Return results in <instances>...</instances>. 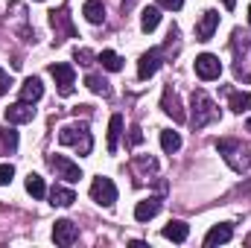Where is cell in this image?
<instances>
[{"instance_id":"cell-24","label":"cell","mask_w":251,"mask_h":248,"mask_svg":"<svg viewBox=\"0 0 251 248\" xmlns=\"http://www.w3.org/2000/svg\"><path fill=\"white\" fill-rule=\"evenodd\" d=\"M85 85H88V91L97 94V97H111V88H108V82H105L100 73H88V76H85Z\"/></svg>"},{"instance_id":"cell-4","label":"cell","mask_w":251,"mask_h":248,"mask_svg":"<svg viewBox=\"0 0 251 248\" xmlns=\"http://www.w3.org/2000/svg\"><path fill=\"white\" fill-rule=\"evenodd\" d=\"M231 47H234V76L243 82H251V35L234 32Z\"/></svg>"},{"instance_id":"cell-5","label":"cell","mask_w":251,"mask_h":248,"mask_svg":"<svg viewBox=\"0 0 251 248\" xmlns=\"http://www.w3.org/2000/svg\"><path fill=\"white\" fill-rule=\"evenodd\" d=\"M47 164H50V170L56 173V178H64L67 184H76V181L82 178L79 164H73L67 155H50V158H47Z\"/></svg>"},{"instance_id":"cell-12","label":"cell","mask_w":251,"mask_h":248,"mask_svg":"<svg viewBox=\"0 0 251 248\" xmlns=\"http://www.w3.org/2000/svg\"><path fill=\"white\" fill-rule=\"evenodd\" d=\"M161 108H164V114L173 117L176 123H184V120H187V114H184V108H181V99H178V94L173 91V85L164 88V94H161Z\"/></svg>"},{"instance_id":"cell-36","label":"cell","mask_w":251,"mask_h":248,"mask_svg":"<svg viewBox=\"0 0 251 248\" xmlns=\"http://www.w3.org/2000/svg\"><path fill=\"white\" fill-rule=\"evenodd\" d=\"M246 131H251V117H249V120H246Z\"/></svg>"},{"instance_id":"cell-11","label":"cell","mask_w":251,"mask_h":248,"mask_svg":"<svg viewBox=\"0 0 251 248\" xmlns=\"http://www.w3.org/2000/svg\"><path fill=\"white\" fill-rule=\"evenodd\" d=\"M219 29V12L216 9H207L201 12V18L196 21V41H210Z\"/></svg>"},{"instance_id":"cell-8","label":"cell","mask_w":251,"mask_h":248,"mask_svg":"<svg viewBox=\"0 0 251 248\" xmlns=\"http://www.w3.org/2000/svg\"><path fill=\"white\" fill-rule=\"evenodd\" d=\"M50 26H53V32H56V38H53V44H56V47L64 44L67 38H73V35H76V29H73V24H70L67 9H53V12H50Z\"/></svg>"},{"instance_id":"cell-23","label":"cell","mask_w":251,"mask_h":248,"mask_svg":"<svg viewBox=\"0 0 251 248\" xmlns=\"http://www.w3.org/2000/svg\"><path fill=\"white\" fill-rule=\"evenodd\" d=\"M158 24H161V6H149V9H143L140 29H143V32H155Z\"/></svg>"},{"instance_id":"cell-13","label":"cell","mask_w":251,"mask_h":248,"mask_svg":"<svg viewBox=\"0 0 251 248\" xmlns=\"http://www.w3.org/2000/svg\"><path fill=\"white\" fill-rule=\"evenodd\" d=\"M76 240H79V228L70 219H56V225H53V243L67 248V246H73Z\"/></svg>"},{"instance_id":"cell-31","label":"cell","mask_w":251,"mask_h":248,"mask_svg":"<svg viewBox=\"0 0 251 248\" xmlns=\"http://www.w3.org/2000/svg\"><path fill=\"white\" fill-rule=\"evenodd\" d=\"M12 178H15V167L12 164H0V187L12 184Z\"/></svg>"},{"instance_id":"cell-28","label":"cell","mask_w":251,"mask_h":248,"mask_svg":"<svg viewBox=\"0 0 251 248\" xmlns=\"http://www.w3.org/2000/svg\"><path fill=\"white\" fill-rule=\"evenodd\" d=\"M131 164H134V170H140V173H146V175H149V173H158V161L149 158V155H137Z\"/></svg>"},{"instance_id":"cell-15","label":"cell","mask_w":251,"mask_h":248,"mask_svg":"<svg viewBox=\"0 0 251 248\" xmlns=\"http://www.w3.org/2000/svg\"><path fill=\"white\" fill-rule=\"evenodd\" d=\"M234 237V225L231 222H219V225H213L207 234H204V246H222V243H228Z\"/></svg>"},{"instance_id":"cell-26","label":"cell","mask_w":251,"mask_h":248,"mask_svg":"<svg viewBox=\"0 0 251 248\" xmlns=\"http://www.w3.org/2000/svg\"><path fill=\"white\" fill-rule=\"evenodd\" d=\"M97 62L102 64L108 73H120V70H123V59H120L114 50H102V53L97 56Z\"/></svg>"},{"instance_id":"cell-38","label":"cell","mask_w":251,"mask_h":248,"mask_svg":"<svg viewBox=\"0 0 251 248\" xmlns=\"http://www.w3.org/2000/svg\"><path fill=\"white\" fill-rule=\"evenodd\" d=\"M249 243H251V237H249Z\"/></svg>"},{"instance_id":"cell-33","label":"cell","mask_w":251,"mask_h":248,"mask_svg":"<svg viewBox=\"0 0 251 248\" xmlns=\"http://www.w3.org/2000/svg\"><path fill=\"white\" fill-rule=\"evenodd\" d=\"M158 6L161 9H170V12H178L184 6V0H158Z\"/></svg>"},{"instance_id":"cell-27","label":"cell","mask_w":251,"mask_h":248,"mask_svg":"<svg viewBox=\"0 0 251 248\" xmlns=\"http://www.w3.org/2000/svg\"><path fill=\"white\" fill-rule=\"evenodd\" d=\"M26 193H29L32 198H44V196H47L44 178H41L38 173H29V175H26Z\"/></svg>"},{"instance_id":"cell-21","label":"cell","mask_w":251,"mask_h":248,"mask_svg":"<svg viewBox=\"0 0 251 248\" xmlns=\"http://www.w3.org/2000/svg\"><path fill=\"white\" fill-rule=\"evenodd\" d=\"M47 196H50V204H53V207H70V204L76 201V193H73L70 187H62V184H56Z\"/></svg>"},{"instance_id":"cell-7","label":"cell","mask_w":251,"mask_h":248,"mask_svg":"<svg viewBox=\"0 0 251 248\" xmlns=\"http://www.w3.org/2000/svg\"><path fill=\"white\" fill-rule=\"evenodd\" d=\"M91 198H94L97 204H102V207H111V204L117 201V184H114L111 178H105V175L94 178V181H91Z\"/></svg>"},{"instance_id":"cell-1","label":"cell","mask_w":251,"mask_h":248,"mask_svg":"<svg viewBox=\"0 0 251 248\" xmlns=\"http://www.w3.org/2000/svg\"><path fill=\"white\" fill-rule=\"evenodd\" d=\"M219 117H222V114H219L216 102H213L201 88H196L193 97H190V123H193V128H204V125L216 123Z\"/></svg>"},{"instance_id":"cell-14","label":"cell","mask_w":251,"mask_h":248,"mask_svg":"<svg viewBox=\"0 0 251 248\" xmlns=\"http://www.w3.org/2000/svg\"><path fill=\"white\" fill-rule=\"evenodd\" d=\"M32 117H35V108H32V102H24V99H18L15 105H9V108H6V123H9V125L32 123Z\"/></svg>"},{"instance_id":"cell-2","label":"cell","mask_w":251,"mask_h":248,"mask_svg":"<svg viewBox=\"0 0 251 248\" xmlns=\"http://www.w3.org/2000/svg\"><path fill=\"white\" fill-rule=\"evenodd\" d=\"M216 149L234 173H251V149H246L240 140L222 137V140H216Z\"/></svg>"},{"instance_id":"cell-19","label":"cell","mask_w":251,"mask_h":248,"mask_svg":"<svg viewBox=\"0 0 251 248\" xmlns=\"http://www.w3.org/2000/svg\"><path fill=\"white\" fill-rule=\"evenodd\" d=\"M167 240H173V243H184L190 237V225L187 222H181V219H173V222H167L164 225V231H161Z\"/></svg>"},{"instance_id":"cell-29","label":"cell","mask_w":251,"mask_h":248,"mask_svg":"<svg viewBox=\"0 0 251 248\" xmlns=\"http://www.w3.org/2000/svg\"><path fill=\"white\" fill-rule=\"evenodd\" d=\"M0 140H3V149H6L9 155L18 149V131H12V128H3V131H0Z\"/></svg>"},{"instance_id":"cell-22","label":"cell","mask_w":251,"mask_h":248,"mask_svg":"<svg viewBox=\"0 0 251 248\" xmlns=\"http://www.w3.org/2000/svg\"><path fill=\"white\" fill-rule=\"evenodd\" d=\"M120 134H123V117L111 114V120H108V152L111 155H117V149H120Z\"/></svg>"},{"instance_id":"cell-3","label":"cell","mask_w":251,"mask_h":248,"mask_svg":"<svg viewBox=\"0 0 251 248\" xmlns=\"http://www.w3.org/2000/svg\"><path fill=\"white\" fill-rule=\"evenodd\" d=\"M59 143L62 146H73L79 155H91L94 149V137L88 131V123H67L59 128Z\"/></svg>"},{"instance_id":"cell-10","label":"cell","mask_w":251,"mask_h":248,"mask_svg":"<svg viewBox=\"0 0 251 248\" xmlns=\"http://www.w3.org/2000/svg\"><path fill=\"white\" fill-rule=\"evenodd\" d=\"M50 76L56 79V85H59V94H62V97H70V94H73L76 73H73V67H70V64H64V62L50 64Z\"/></svg>"},{"instance_id":"cell-17","label":"cell","mask_w":251,"mask_h":248,"mask_svg":"<svg viewBox=\"0 0 251 248\" xmlns=\"http://www.w3.org/2000/svg\"><path fill=\"white\" fill-rule=\"evenodd\" d=\"M161 213V198H143V201H137V207H134V219L137 222H149V219H155Z\"/></svg>"},{"instance_id":"cell-16","label":"cell","mask_w":251,"mask_h":248,"mask_svg":"<svg viewBox=\"0 0 251 248\" xmlns=\"http://www.w3.org/2000/svg\"><path fill=\"white\" fill-rule=\"evenodd\" d=\"M41 97H44L41 79H38V76H26L24 85H21V99H24V102H38Z\"/></svg>"},{"instance_id":"cell-37","label":"cell","mask_w":251,"mask_h":248,"mask_svg":"<svg viewBox=\"0 0 251 248\" xmlns=\"http://www.w3.org/2000/svg\"><path fill=\"white\" fill-rule=\"evenodd\" d=\"M249 24H251V6H249Z\"/></svg>"},{"instance_id":"cell-9","label":"cell","mask_w":251,"mask_h":248,"mask_svg":"<svg viewBox=\"0 0 251 248\" xmlns=\"http://www.w3.org/2000/svg\"><path fill=\"white\" fill-rule=\"evenodd\" d=\"M196 76L204 79V82L219 79V76H222V62H219V56H213V53H201V56H196Z\"/></svg>"},{"instance_id":"cell-20","label":"cell","mask_w":251,"mask_h":248,"mask_svg":"<svg viewBox=\"0 0 251 248\" xmlns=\"http://www.w3.org/2000/svg\"><path fill=\"white\" fill-rule=\"evenodd\" d=\"M82 15H85V21H88V24L100 26V24L105 21V6H102V0H85Z\"/></svg>"},{"instance_id":"cell-25","label":"cell","mask_w":251,"mask_h":248,"mask_svg":"<svg viewBox=\"0 0 251 248\" xmlns=\"http://www.w3.org/2000/svg\"><path fill=\"white\" fill-rule=\"evenodd\" d=\"M161 149H164L167 155L178 152V149H181V134L173 131V128H164V131H161Z\"/></svg>"},{"instance_id":"cell-32","label":"cell","mask_w":251,"mask_h":248,"mask_svg":"<svg viewBox=\"0 0 251 248\" xmlns=\"http://www.w3.org/2000/svg\"><path fill=\"white\" fill-rule=\"evenodd\" d=\"M128 143H131V146H140V143H143V131H140V125H131V128H128Z\"/></svg>"},{"instance_id":"cell-6","label":"cell","mask_w":251,"mask_h":248,"mask_svg":"<svg viewBox=\"0 0 251 248\" xmlns=\"http://www.w3.org/2000/svg\"><path fill=\"white\" fill-rule=\"evenodd\" d=\"M167 59V53H164V47H152V50H146L143 56H140V62H137V79H152L158 70H161V64Z\"/></svg>"},{"instance_id":"cell-18","label":"cell","mask_w":251,"mask_h":248,"mask_svg":"<svg viewBox=\"0 0 251 248\" xmlns=\"http://www.w3.org/2000/svg\"><path fill=\"white\" fill-rule=\"evenodd\" d=\"M228 108H231L234 114L251 111V91H231V88H228Z\"/></svg>"},{"instance_id":"cell-30","label":"cell","mask_w":251,"mask_h":248,"mask_svg":"<svg viewBox=\"0 0 251 248\" xmlns=\"http://www.w3.org/2000/svg\"><path fill=\"white\" fill-rule=\"evenodd\" d=\"M73 59H76L79 64H85V67H91V64L97 62V53H91V50H85V47H82V50H76V53H73Z\"/></svg>"},{"instance_id":"cell-35","label":"cell","mask_w":251,"mask_h":248,"mask_svg":"<svg viewBox=\"0 0 251 248\" xmlns=\"http://www.w3.org/2000/svg\"><path fill=\"white\" fill-rule=\"evenodd\" d=\"M222 3H225V9H234L237 6V0H222Z\"/></svg>"},{"instance_id":"cell-34","label":"cell","mask_w":251,"mask_h":248,"mask_svg":"<svg viewBox=\"0 0 251 248\" xmlns=\"http://www.w3.org/2000/svg\"><path fill=\"white\" fill-rule=\"evenodd\" d=\"M9 85H12V82H9V73H6V70L0 67V97H3L6 91H9Z\"/></svg>"}]
</instances>
